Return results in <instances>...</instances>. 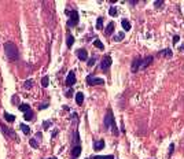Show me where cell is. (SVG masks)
Returning <instances> with one entry per match:
<instances>
[{"instance_id": "obj_34", "label": "cell", "mask_w": 184, "mask_h": 159, "mask_svg": "<svg viewBox=\"0 0 184 159\" xmlns=\"http://www.w3.org/2000/svg\"><path fill=\"white\" fill-rule=\"evenodd\" d=\"M72 95H73V89H72V88H69V90L66 92V96H69V97H70Z\"/></svg>"}, {"instance_id": "obj_37", "label": "cell", "mask_w": 184, "mask_h": 159, "mask_svg": "<svg viewBox=\"0 0 184 159\" xmlns=\"http://www.w3.org/2000/svg\"><path fill=\"white\" fill-rule=\"evenodd\" d=\"M179 49H181V51H184V45H181V47H180Z\"/></svg>"}, {"instance_id": "obj_9", "label": "cell", "mask_w": 184, "mask_h": 159, "mask_svg": "<svg viewBox=\"0 0 184 159\" xmlns=\"http://www.w3.org/2000/svg\"><path fill=\"white\" fill-rule=\"evenodd\" d=\"M77 58L80 59V60H87L88 59V52H87V49H84V48H80V49H77Z\"/></svg>"}, {"instance_id": "obj_7", "label": "cell", "mask_w": 184, "mask_h": 159, "mask_svg": "<svg viewBox=\"0 0 184 159\" xmlns=\"http://www.w3.org/2000/svg\"><path fill=\"white\" fill-rule=\"evenodd\" d=\"M140 62H142V58H140V56H137V58L132 62V66H131L132 73H137V71H139V69H140Z\"/></svg>"}, {"instance_id": "obj_11", "label": "cell", "mask_w": 184, "mask_h": 159, "mask_svg": "<svg viewBox=\"0 0 184 159\" xmlns=\"http://www.w3.org/2000/svg\"><path fill=\"white\" fill-rule=\"evenodd\" d=\"M114 29H116V23H114V22H110V23L106 26V30H105L106 36H111L113 32H114Z\"/></svg>"}, {"instance_id": "obj_12", "label": "cell", "mask_w": 184, "mask_h": 159, "mask_svg": "<svg viewBox=\"0 0 184 159\" xmlns=\"http://www.w3.org/2000/svg\"><path fill=\"white\" fill-rule=\"evenodd\" d=\"M80 154H81V145H74L73 149H72V156H73V159L79 158Z\"/></svg>"}, {"instance_id": "obj_22", "label": "cell", "mask_w": 184, "mask_h": 159, "mask_svg": "<svg viewBox=\"0 0 184 159\" xmlns=\"http://www.w3.org/2000/svg\"><path fill=\"white\" fill-rule=\"evenodd\" d=\"M21 130L23 133H25V134H30V127L28 126V125H25V123H21Z\"/></svg>"}, {"instance_id": "obj_5", "label": "cell", "mask_w": 184, "mask_h": 159, "mask_svg": "<svg viewBox=\"0 0 184 159\" xmlns=\"http://www.w3.org/2000/svg\"><path fill=\"white\" fill-rule=\"evenodd\" d=\"M87 84L88 85H103L105 84V80L103 78H98V77H95V75L90 74L88 77H87Z\"/></svg>"}, {"instance_id": "obj_30", "label": "cell", "mask_w": 184, "mask_h": 159, "mask_svg": "<svg viewBox=\"0 0 184 159\" xmlns=\"http://www.w3.org/2000/svg\"><path fill=\"white\" fill-rule=\"evenodd\" d=\"M173 149H174V144H170V147H169V149H168V156L169 158H170L172 154H173Z\"/></svg>"}, {"instance_id": "obj_20", "label": "cell", "mask_w": 184, "mask_h": 159, "mask_svg": "<svg viewBox=\"0 0 184 159\" xmlns=\"http://www.w3.org/2000/svg\"><path fill=\"white\" fill-rule=\"evenodd\" d=\"M159 53H161L162 56H165V58H172V49H169V48H166V49L161 51Z\"/></svg>"}, {"instance_id": "obj_23", "label": "cell", "mask_w": 184, "mask_h": 159, "mask_svg": "<svg viewBox=\"0 0 184 159\" xmlns=\"http://www.w3.org/2000/svg\"><path fill=\"white\" fill-rule=\"evenodd\" d=\"M103 21H105L103 16H99V18H98V21H96V29H98V30H100V29L103 27Z\"/></svg>"}, {"instance_id": "obj_18", "label": "cell", "mask_w": 184, "mask_h": 159, "mask_svg": "<svg viewBox=\"0 0 184 159\" xmlns=\"http://www.w3.org/2000/svg\"><path fill=\"white\" fill-rule=\"evenodd\" d=\"M94 45H95L96 48H99V49H102V51L105 49V45H103V42L100 41L99 38H95V40H94Z\"/></svg>"}, {"instance_id": "obj_17", "label": "cell", "mask_w": 184, "mask_h": 159, "mask_svg": "<svg viewBox=\"0 0 184 159\" xmlns=\"http://www.w3.org/2000/svg\"><path fill=\"white\" fill-rule=\"evenodd\" d=\"M23 118H25L26 121H33V118H34V114H33V111H32V110H29V111L25 112Z\"/></svg>"}, {"instance_id": "obj_1", "label": "cell", "mask_w": 184, "mask_h": 159, "mask_svg": "<svg viewBox=\"0 0 184 159\" xmlns=\"http://www.w3.org/2000/svg\"><path fill=\"white\" fill-rule=\"evenodd\" d=\"M4 52L7 55V58L10 59V60H18L19 59V51H18V48L14 42L11 41H7L4 44Z\"/></svg>"}, {"instance_id": "obj_24", "label": "cell", "mask_w": 184, "mask_h": 159, "mask_svg": "<svg viewBox=\"0 0 184 159\" xmlns=\"http://www.w3.org/2000/svg\"><path fill=\"white\" fill-rule=\"evenodd\" d=\"M29 110H30V106H29V104H19V111H22L23 114L26 111H29Z\"/></svg>"}, {"instance_id": "obj_2", "label": "cell", "mask_w": 184, "mask_h": 159, "mask_svg": "<svg viewBox=\"0 0 184 159\" xmlns=\"http://www.w3.org/2000/svg\"><path fill=\"white\" fill-rule=\"evenodd\" d=\"M103 123H105V127H111V132H113V134H116V136H118V134H120V132H118V127H117V125H116L114 115H113V111H111L110 108L107 110V114H106Z\"/></svg>"}, {"instance_id": "obj_25", "label": "cell", "mask_w": 184, "mask_h": 159, "mask_svg": "<svg viewBox=\"0 0 184 159\" xmlns=\"http://www.w3.org/2000/svg\"><path fill=\"white\" fill-rule=\"evenodd\" d=\"M48 84H50V78H48V75H44L41 80V85H43V88H47Z\"/></svg>"}, {"instance_id": "obj_13", "label": "cell", "mask_w": 184, "mask_h": 159, "mask_svg": "<svg viewBox=\"0 0 184 159\" xmlns=\"http://www.w3.org/2000/svg\"><path fill=\"white\" fill-rule=\"evenodd\" d=\"M105 148V141L103 140H96L94 143V149L95 151H100V149Z\"/></svg>"}, {"instance_id": "obj_28", "label": "cell", "mask_w": 184, "mask_h": 159, "mask_svg": "<svg viewBox=\"0 0 184 159\" xmlns=\"http://www.w3.org/2000/svg\"><path fill=\"white\" fill-rule=\"evenodd\" d=\"M32 85H33V80H26L25 84H23V86H25V89H30Z\"/></svg>"}, {"instance_id": "obj_36", "label": "cell", "mask_w": 184, "mask_h": 159, "mask_svg": "<svg viewBox=\"0 0 184 159\" xmlns=\"http://www.w3.org/2000/svg\"><path fill=\"white\" fill-rule=\"evenodd\" d=\"M45 107H48V103H47V104H43V106H40V110H44Z\"/></svg>"}, {"instance_id": "obj_3", "label": "cell", "mask_w": 184, "mask_h": 159, "mask_svg": "<svg viewBox=\"0 0 184 159\" xmlns=\"http://www.w3.org/2000/svg\"><path fill=\"white\" fill-rule=\"evenodd\" d=\"M65 12H66V15H69L68 26L69 27L77 26V23H79V12H77V10H66Z\"/></svg>"}, {"instance_id": "obj_31", "label": "cell", "mask_w": 184, "mask_h": 159, "mask_svg": "<svg viewBox=\"0 0 184 159\" xmlns=\"http://www.w3.org/2000/svg\"><path fill=\"white\" fill-rule=\"evenodd\" d=\"M51 126V122H44V123H43V129H44V130H45V129H48V127Z\"/></svg>"}, {"instance_id": "obj_26", "label": "cell", "mask_w": 184, "mask_h": 159, "mask_svg": "<svg viewBox=\"0 0 184 159\" xmlns=\"http://www.w3.org/2000/svg\"><path fill=\"white\" fill-rule=\"evenodd\" d=\"M109 14H110L111 16H117V15H118V10H117V7H110V8H109Z\"/></svg>"}, {"instance_id": "obj_35", "label": "cell", "mask_w": 184, "mask_h": 159, "mask_svg": "<svg viewBox=\"0 0 184 159\" xmlns=\"http://www.w3.org/2000/svg\"><path fill=\"white\" fill-rule=\"evenodd\" d=\"M179 40H180L179 36H174V37H173V44H177V41H179Z\"/></svg>"}, {"instance_id": "obj_21", "label": "cell", "mask_w": 184, "mask_h": 159, "mask_svg": "<svg viewBox=\"0 0 184 159\" xmlns=\"http://www.w3.org/2000/svg\"><path fill=\"white\" fill-rule=\"evenodd\" d=\"M125 37V32H120V33H117L116 36H114V41L118 42V41H121L122 38Z\"/></svg>"}, {"instance_id": "obj_32", "label": "cell", "mask_w": 184, "mask_h": 159, "mask_svg": "<svg viewBox=\"0 0 184 159\" xmlns=\"http://www.w3.org/2000/svg\"><path fill=\"white\" fill-rule=\"evenodd\" d=\"M154 5H155L157 8H159V7H162L163 5V1H154Z\"/></svg>"}, {"instance_id": "obj_33", "label": "cell", "mask_w": 184, "mask_h": 159, "mask_svg": "<svg viewBox=\"0 0 184 159\" xmlns=\"http://www.w3.org/2000/svg\"><path fill=\"white\" fill-rule=\"evenodd\" d=\"M95 60H96V58H92V59H90V60H88V66H94L95 64Z\"/></svg>"}, {"instance_id": "obj_10", "label": "cell", "mask_w": 184, "mask_h": 159, "mask_svg": "<svg viewBox=\"0 0 184 159\" xmlns=\"http://www.w3.org/2000/svg\"><path fill=\"white\" fill-rule=\"evenodd\" d=\"M0 127L3 129V133H4V134L7 136V137H12V138H15V140H18V137H17V134H15V133L12 132V130H10L8 127H6L4 125H3V123H0Z\"/></svg>"}, {"instance_id": "obj_16", "label": "cell", "mask_w": 184, "mask_h": 159, "mask_svg": "<svg viewBox=\"0 0 184 159\" xmlns=\"http://www.w3.org/2000/svg\"><path fill=\"white\" fill-rule=\"evenodd\" d=\"M87 159H114V156L113 155H94Z\"/></svg>"}, {"instance_id": "obj_4", "label": "cell", "mask_w": 184, "mask_h": 159, "mask_svg": "<svg viewBox=\"0 0 184 159\" xmlns=\"http://www.w3.org/2000/svg\"><path fill=\"white\" fill-rule=\"evenodd\" d=\"M111 64H113V60H111V58L109 56V55H106V56H103L102 62H100V70L106 73V71H109V70H110Z\"/></svg>"}, {"instance_id": "obj_19", "label": "cell", "mask_w": 184, "mask_h": 159, "mask_svg": "<svg viewBox=\"0 0 184 159\" xmlns=\"http://www.w3.org/2000/svg\"><path fill=\"white\" fill-rule=\"evenodd\" d=\"M4 118H6V121H7V122H11V123L15 121V115H12V114H8L7 111L4 112Z\"/></svg>"}, {"instance_id": "obj_8", "label": "cell", "mask_w": 184, "mask_h": 159, "mask_svg": "<svg viewBox=\"0 0 184 159\" xmlns=\"http://www.w3.org/2000/svg\"><path fill=\"white\" fill-rule=\"evenodd\" d=\"M154 58L153 56H146V58H142V62H140V69H146L147 66L153 63Z\"/></svg>"}, {"instance_id": "obj_6", "label": "cell", "mask_w": 184, "mask_h": 159, "mask_svg": "<svg viewBox=\"0 0 184 159\" xmlns=\"http://www.w3.org/2000/svg\"><path fill=\"white\" fill-rule=\"evenodd\" d=\"M76 74H74V71H69L68 77H66V86H69V88H72L74 84H76Z\"/></svg>"}, {"instance_id": "obj_38", "label": "cell", "mask_w": 184, "mask_h": 159, "mask_svg": "<svg viewBox=\"0 0 184 159\" xmlns=\"http://www.w3.org/2000/svg\"><path fill=\"white\" fill-rule=\"evenodd\" d=\"M50 159H57V158H50Z\"/></svg>"}, {"instance_id": "obj_29", "label": "cell", "mask_w": 184, "mask_h": 159, "mask_svg": "<svg viewBox=\"0 0 184 159\" xmlns=\"http://www.w3.org/2000/svg\"><path fill=\"white\" fill-rule=\"evenodd\" d=\"M29 144H30L33 148H39V143H37L36 138H30V140H29Z\"/></svg>"}, {"instance_id": "obj_14", "label": "cell", "mask_w": 184, "mask_h": 159, "mask_svg": "<svg viewBox=\"0 0 184 159\" xmlns=\"http://www.w3.org/2000/svg\"><path fill=\"white\" fill-rule=\"evenodd\" d=\"M76 103L81 106L83 103H84V95H83V92H77L76 93Z\"/></svg>"}, {"instance_id": "obj_15", "label": "cell", "mask_w": 184, "mask_h": 159, "mask_svg": "<svg viewBox=\"0 0 184 159\" xmlns=\"http://www.w3.org/2000/svg\"><path fill=\"white\" fill-rule=\"evenodd\" d=\"M121 26L124 27V30H125V32H128V30H131V22L128 21V19H125V18H124V19H122L121 21Z\"/></svg>"}, {"instance_id": "obj_27", "label": "cell", "mask_w": 184, "mask_h": 159, "mask_svg": "<svg viewBox=\"0 0 184 159\" xmlns=\"http://www.w3.org/2000/svg\"><path fill=\"white\" fill-rule=\"evenodd\" d=\"M73 44H74V37L72 36V34H68V47L72 48L73 47Z\"/></svg>"}]
</instances>
